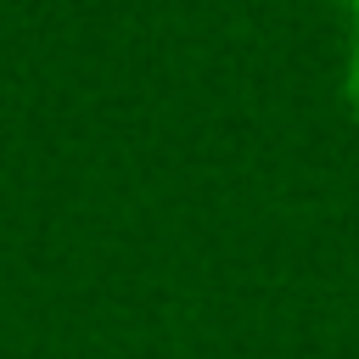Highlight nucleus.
<instances>
[{
  "instance_id": "nucleus-1",
  "label": "nucleus",
  "mask_w": 359,
  "mask_h": 359,
  "mask_svg": "<svg viewBox=\"0 0 359 359\" xmlns=\"http://www.w3.org/2000/svg\"><path fill=\"white\" fill-rule=\"evenodd\" d=\"M342 95H348V107H353V118H359V34H353V45H348V67H342Z\"/></svg>"
},
{
  "instance_id": "nucleus-2",
  "label": "nucleus",
  "mask_w": 359,
  "mask_h": 359,
  "mask_svg": "<svg viewBox=\"0 0 359 359\" xmlns=\"http://www.w3.org/2000/svg\"><path fill=\"white\" fill-rule=\"evenodd\" d=\"M342 6H348V11H353V17H359V0H342Z\"/></svg>"
}]
</instances>
